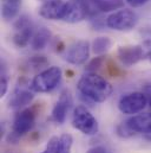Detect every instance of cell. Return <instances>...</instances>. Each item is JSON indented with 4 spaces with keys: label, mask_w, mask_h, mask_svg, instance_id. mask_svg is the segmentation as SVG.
<instances>
[{
    "label": "cell",
    "mask_w": 151,
    "mask_h": 153,
    "mask_svg": "<svg viewBox=\"0 0 151 153\" xmlns=\"http://www.w3.org/2000/svg\"><path fill=\"white\" fill-rule=\"evenodd\" d=\"M77 88L79 93L92 102H104L112 94V85L96 73H86L78 81Z\"/></svg>",
    "instance_id": "obj_1"
},
{
    "label": "cell",
    "mask_w": 151,
    "mask_h": 153,
    "mask_svg": "<svg viewBox=\"0 0 151 153\" xmlns=\"http://www.w3.org/2000/svg\"><path fill=\"white\" fill-rule=\"evenodd\" d=\"M62 69L58 67H50L34 77L30 88L34 93H50L57 88L62 81Z\"/></svg>",
    "instance_id": "obj_2"
},
{
    "label": "cell",
    "mask_w": 151,
    "mask_h": 153,
    "mask_svg": "<svg viewBox=\"0 0 151 153\" xmlns=\"http://www.w3.org/2000/svg\"><path fill=\"white\" fill-rule=\"evenodd\" d=\"M72 126L85 135H95L99 131V125L96 117L83 106L75 108L72 115Z\"/></svg>",
    "instance_id": "obj_3"
},
{
    "label": "cell",
    "mask_w": 151,
    "mask_h": 153,
    "mask_svg": "<svg viewBox=\"0 0 151 153\" xmlns=\"http://www.w3.org/2000/svg\"><path fill=\"white\" fill-rule=\"evenodd\" d=\"M138 23L137 14L131 10H119L106 18V26L116 31H130Z\"/></svg>",
    "instance_id": "obj_4"
},
{
    "label": "cell",
    "mask_w": 151,
    "mask_h": 153,
    "mask_svg": "<svg viewBox=\"0 0 151 153\" xmlns=\"http://www.w3.org/2000/svg\"><path fill=\"white\" fill-rule=\"evenodd\" d=\"M34 123H36V114L32 109L27 108V109L19 112L14 117L13 126H12V133L10 134L8 140L17 141L20 137L32 131V128L34 127Z\"/></svg>",
    "instance_id": "obj_5"
},
{
    "label": "cell",
    "mask_w": 151,
    "mask_h": 153,
    "mask_svg": "<svg viewBox=\"0 0 151 153\" xmlns=\"http://www.w3.org/2000/svg\"><path fill=\"white\" fill-rule=\"evenodd\" d=\"M148 105V97L144 93L133 91L125 94L118 102V108L123 114L133 115L141 113Z\"/></svg>",
    "instance_id": "obj_6"
},
{
    "label": "cell",
    "mask_w": 151,
    "mask_h": 153,
    "mask_svg": "<svg viewBox=\"0 0 151 153\" xmlns=\"http://www.w3.org/2000/svg\"><path fill=\"white\" fill-rule=\"evenodd\" d=\"M33 24L31 18L27 16H21L14 23V35L13 43L18 48H25L33 37Z\"/></svg>",
    "instance_id": "obj_7"
},
{
    "label": "cell",
    "mask_w": 151,
    "mask_h": 153,
    "mask_svg": "<svg viewBox=\"0 0 151 153\" xmlns=\"http://www.w3.org/2000/svg\"><path fill=\"white\" fill-rule=\"evenodd\" d=\"M87 16H90V11L86 0H69L65 5L62 20L65 23L76 24L84 20Z\"/></svg>",
    "instance_id": "obj_8"
},
{
    "label": "cell",
    "mask_w": 151,
    "mask_h": 153,
    "mask_svg": "<svg viewBox=\"0 0 151 153\" xmlns=\"http://www.w3.org/2000/svg\"><path fill=\"white\" fill-rule=\"evenodd\" d=\"M90 43L86 40H78L71 44L65 51L64 59L73 65L84 64L90 57Z\"/></svg>",
    "instance_id": "obj_9"
},
{
    "label": "cell",
    "mask_w": 151,
    "mask_h": 153,
    "mask_svg": "<svg viewBox=\"0 0 151 153\" xmlns=\"http://www.w3.org/2000/svg\"><path fill=\"white\" fill-rule=\"evenodd\" d=\"M145 56L144 49L141 45H126L120 46L117 51V57L124 67H132L142 61Z\"/></svg>",
    "instance_id": "obj_10"
},
{
    "label": "cell",
    "mask_w": 151,
    "mask_h": 153,
    "mask_svg": "<svg viewBox=\"0 0 151 153\" xmlns=\"http://www.w3.org/2000/svg\"><path fill=\"white\" fill-rule=\"evenodd\" d=\"M72 106H73V99H72L71 93L69 90L63 91L59 96V100L57 101V103L53 107L52 120L56 123H59V125L64 123L65 120H66L67 113L71 111Z\"/></svg>",
    "instance_id": "obj_11"
},
{
    "label": "cell",
    "mask_w": 151,
    "mask_h": 153,
    "mask_svg": "<svg viewBox=\"0 0 151 153\" xmlns=\"http://www.w3.org/2000/svg\"><path fill=\"white\" fill-rule=\"evenodd\" d=\"M65 5L63 0H46L39 8V16L48 20H62Z\"/></svg>",
    "instance_id": "obj_12"
},
{
    "label": "cell",
    "mask_w": 151,
    "mask_h": 153,
    "mask_svg": "<svg viewBox=\"0 0 151 153\" xmlns=\"http://www.w3.org/2000/svg\"><path fill=\"white\" fill-rule=\"evenodd\" d=\"M33 93L34 91L31 88H24V87L15 88L8 100V107L12 109H20L30 105L34 97Z\"/></svg>",
    "instance_id": "obj_13"
},
{
    "label": "cell",
    "mask_w": 151,
    "mask_h": 153,
    "mask_svg": "<svg viewBox=\"0 0 151 153\" xmlns=\"http://www.w3.org/2000/svg\"><path fill=\"white\" fill-rule=\"evenodd\" d=\"M72 144V135L65 133L60 137H52L48 140L45 151H47L48 153H71Z\"/></svg>",
    "instance_id": "obj_14"
},
{
    "label": "cell",
    "mask_w": 151,
    "mask_h": 153,
    "mask_svg": "<svg viewBox=\"0 0 151 153\" xmlns=\"http://www.w3.org/2000/svg\"><path fill=\"white\" fill-rule=\"evenodd\" d=\"M128 127L132 131V133H142L151 135V113L133 115L128 121H125Z\"/></svg>",
    "instance_id": "obj_15"
},
{
    "label": "cell",
    "mask_w": 151,
    "mask_h": 153,
    "mask_svg": "<svg viewBox=\"0 0 151 153\" xmlns=\"http://www.w3.org/2000/svg\"><path fill=\"white\" fill-rule=\"evenodd\" d=\"M21 7V0H1V17L10 22L14 19Z\"/></svg>",
    "instance_id": "obj_16"
},
{
    "label": "cell",
    "mask_w": 151,
    "mask_h": 153,
    "mask_svg": "<svg viewBox=\"0 0 151 153\" xmlns=\"http://www.w3.org/2000/svg\"><path fill=\"white\" fill-rule=\"evenodd\" d=\"M51 36H52L51 32L46 27L39 29L32 37V40H31L32 48L34 50H41V49L46 48V45L48 44V42L51 39Z\"/></svg>",
    "instance_id": "obj_17"
},
{
    "label": "cell",
    "mask_w": 151,
    "mask_h": 153,
    "mask_svg": "<svg viewBox=\"0 0 151 153\" xmlns=\"http://www.w3.org/2000/svg\"><path fill=\"white\" fill-rule=\"evenodd\" d=\"M110 48H111V40L108 37H98L92 42V45H91L92 52L97 56L104 55L110 50Z\"/></svg>",
    "instance_id": "obj_18"
},
{
    "label": "cell",
    "mask_w": 151,
    "mask_h": 153,
    "mask_svg": "<svg viewBox=\"0 0 151 153\" xmlns=\"http://www.w3.org/2000/svg\"><path fill=\"white\" fill-rule=\"evenodd\" d=\"M104 59H105V57H104L103 55L95 57L92 61H90V62L87 63V65H86V68H85L86 73H96V71L102 67V64L104 63Z\"/></svg>",
    "instance_id": "obj_19"
},
{
    "label": "cell",
    "mask_w": 151,
    "mask_h": 153,
    "mask_svg": "<svg viewBox=\"0 0 151 153\" xmlns=\"http://www.w3.org/2000/svg\"><path fill=\"white\" fill-rule=\"evenodd\" d=\"M29 64L31 67H33V69H40V68H43V67H45L47 64V61H46V58L44 56H33L30 59Z\"/></svg>",
    "instance_id": "obj_20"
},
{
    "label": "cell",
    "mask_w": 151,
    "mask_h": 153,
    "mask_svg": "<svg viewBox=\"0 0 151 153\" xmlns=\"http://www.w3.org/2000/svg\"><path fill=\"white\" fill-rule=\"evenodd\" d=\"M8 89V81L7 76L5 75V73L1 74V79H0V96H5V94L7 93Z\"/></svg>",
    "instance_id": "obj_21"
},
{
    "label": "cell",
    "mask_w": 151,
    "mask_h": 153,
    "mask_svg": "<svg viewBox=\"0 0 151 153\" xmlns=\"http://www.w3.org/2000/svg\"><path fill=\"white\" fill-rule=\"evenodd\" d=\"M86 153H111V152L105 146H96V147L90 149Z\"/></svg>",
    "instance_id": "obj_22"
},
{
    "label": "cell",
    "mask_w": 151,
    "mask_h": 153,
    "mask_svg": "<svg viewBox=\"0 0 151 153\" xmlns=\"http://www.w3.org/2000/svg\"><path fill=\"white\" fill-rule=\"evenodd\" d=\"M149 0H126V2L133 7H139V6H143L144 4H147Z\"/></svg>",
    "instance_id": "obj_23"
},
{
    "label": "cell",
    "mask_w": 151,
    "mask_h": 153,
    "mask_svg": "<svg viewBox=\"0 0 151 153\" xmlns=\"http://www.w3.org/2000/svg\"><path fill=\"white\" fill-rule=\"evenodd\" d=\"M147 97H148V102L151 106V85L147 87Z\"/></svg>",
    "instance_id": "obj_24"
},
{
    "label": "cell",
    "mask_w": 151,
    "mask_h": 153,
    "mask_svg": "<svg viewBox=\"0 0 151 153\" xmlns=\"http://www.w3.org/2000/svg\"><path fill=\"white\" fill-rule=\"evenodd\" d=\"M149 58H150V61H151V50H150V52H149Z\"/></svg>",
    "instance_id": "obj_25"
}]
</instances>
